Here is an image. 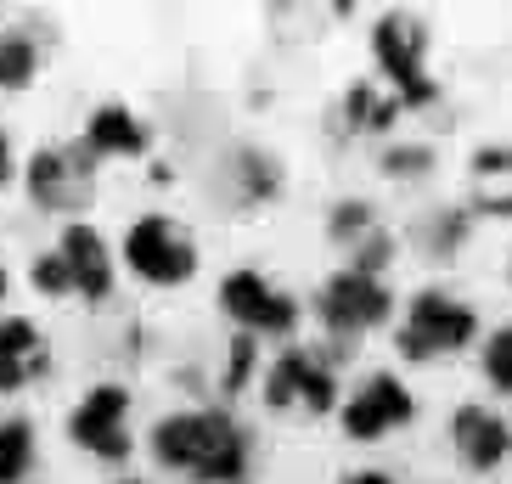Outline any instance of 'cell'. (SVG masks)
Here are the masks:
<instances>
[{"mask_svg":"<svg viewBox=\"0 0 512 484\" xmlns=\"http://www.w3.org/2000/svg\"><path fill=\"white\" fill-rule=\"evenodd\" d=\"M220 299H226V310L242 321V327H259V333H282V327H293V299H287V293H276L259 271L226 276Z\"/></svg>","mask_w":512,"mask_h":484,"instance_id":"5","label":"cell"},{"mask_svg":"<svg viewBox=\"0 0 512 484\" xmlns=\"http://www.w3.org/2000/svg\"><path fill=\"white\" fill-rule=\"evenodd\" d=\"M62 265H68V276H74L79 293H91V299H102L107 288H113V265H107V248L102 237H96L91 226H68V237H62Z\"/></svg>","mask_w":512,"mask_h":484,"instance_id":"10","label":"cell"},{"mask_svg":"<svg viewBox=\"0 0 512 484\" xmlns=\"http://www.w3.org/2000/svg\"><path fill=\"white\" fill-rule=\"evenodd\" d=\"M85 147L91 152H141L147 147V130H141L136 113H124V107H102L85 130Z\"/></svg>","mask_w":512,"mask_h":484,"instance_id":"14","label":"cell"},{"mask_svg":"<svg viewBox=\"0 0 512 484\" xmlns=\"http://www.w3.org/2000/svg\"><path fill=\"white\" fill-rule=\"evenodd\" d=\"M29 186H34V197L40 203H79L85 197V181H79V169L68 164V152H40L34 158V169H29Z\"/></svg>","mask_w":512,"mask_h":484,"instance_id":"13","label":"cell"},{"mask_svg":"<svg viewBox=\"0 0 512 484\" xmlns=\"http://www.w3.org/2000/svg\"><path fill=\"white\" fill-rule=\"evenodd\" d=\"M456 445H462V456L473 462V468H496L501 456L512 451V434H507V423H501L496 411L462 406L456 411Z\"/></svg>","mask_w":512,"mask_h":484,"instance_id":"11","label":"cell"},{"mask_svg":"<svg viewBox=\"0 0 512 484\" xmlns=\"http://www.w3.org/2000/svg\"><path fill=\"white\" fill-rule=\"evenodd\" d=\"M34 74V46L29 40H0V85H23Z\"/></svg>","mask_w":512,"mask_h":484,"instance_id":"16","label":"cell"},{"mask_svg":"<svg viewBox=\"0 0 512 484\" xmlns=\"http://www.w3.org/2000/svg\"><path fill=\"white\" fill-rule=\"evenodd\" d=\"M484 366H490V378H496L501 389H512V327L490 338V349H484Z\"/></svg>","mask_w":512,"mask_h":484,"instance_id":"18","label":"cell"},{"mask_svg":"<svg viewBox=\"0 0 512 484\" xmlns=\"http://www.w3.org/2000/svg\"><path fill=\"white\" fill-rule=\"evenodd\" d=\"M383 310H389V293H383V282L372 271H338L327 282V293H321V316L338 333H361V327L383 321Z\"/></svg>","mask_w":512,"mask_h":484,"instance_id":"4","label":"cell"},{"mask_svg":"<svg viewBox=\"0 0 512 484\" xmlns=\"http://www.w3.org/2000/svg\"><path fill=\"white\" fill-rule=\"evenodd\" d=\"M152 445H158V462L186 468V473H197V479L226 484L242 473V434L226 411H186V417H169V423H158Z\"/></svg>","mask_w":512,"mask_h":484,"instance_id":"1","label":"cell"},{"mask_svg":"<svg viewBox=\"0 0 512 484\" xmlns=\"http://www.w3.org/2000/svg\"><path fill=\"white\" fill-rule=\"evenodd\" d=\"M34 462V428L29 423H0V484H17Z\"/></svg>","mask_w":512,"mask_h":484,"instance_id":"15","label":"cell"},{"mask_svg":"<svg viewBox=\"0 0 512 484\" xmlns=\"http://www.w3.org/2000/svg\"><path fill=\"white\" fill-rule=\"evenodd\" d=\"M377 57L394 74V85L411 96V102H428V79H422V34L411 17H383L377 23Z\"/></svg>","mask_w":512,"mask_h":484,"instance_id":"8","label":"cell"},{"mask_svg":"<svg viewBox=\"0 0 512 484\" xmlns=\"http://www.w3.org/2000/svg\"><path fill=\"white\" fill-rule=\"evenodd\" d=\"M411 423V394L400 378H372L355 400L344 406V428L355 439H377V434H389V428Z\"/></svg>","mask_w":512,"mask_h":484,"instance_id":"7","label":"cell"},{"mask_svg":"<svg viewBox=\"0 0 512 484\" xmlns=\"http://www.w3.org/2000/svg\"><path fill=\"white\" fill-rule=\"evenodd\" d=\"M124 259L136 265V276L147 282H186L192 276V242L175 237L164 214H147L130 237H124Z\"/></svg>","mask_w":512,"mask_h":484,"instance_id":"2","label":"cell"},{"mask_svg":"<svg viewBox=\"0 0 512 484\" xmlns=\"http://www.w3.org/2000/svg\"><path fill=\"white\" fill-rule=\"evenodd\" d=\"M271 400L276 406H310V411H327L332 406V378L327 366L316 361V355H304V349H293V355H282L271 372Z\"/></svg>","mask_w":512,"mask_h":484,"instance_id":"9","label":"cell"},{"mask_svg":"<svg viewBox=\"0 0 512 484\" xmlns=\"http://www.w3.org/2000/svg\"><path fill=\"white\" fill-rule=\"evenodd\" d=\"M6 175H12V141L0 136V181H6Z\"/></svg>","mask_w":512,"mask_h":484,"instance_id":"19","label":"cell"},{"mask_svg":"<svg viewBox=\"0 0 512 484\" xmlns=\"http://www.w3.org/2000/svg\"><path fill=\"white\" fill-rule=\"evenodd\" d=\"M349 484H394V479H383V473H361V479H349Z\"/></svg>","mask_w":512,"mask_h":484,"instance_id":"20","label":"cell"},{"mask_svg":"<svg viewBox=\"0 0 512 484\" xmlns=\"http://www.w3.org/2000/svg\"><path fill=\"white\" fill-rule=\"evenodd\" d=\"M34 288H40V293H68V288H74V276H68V265H62V254L34 259Z\"/></svg>","mask_w":512,"mask_h":484,"instance_id":"17","label":"cell"},{"mask_svg":"<svg viewBox=\"0 0 512 484\" xmlns=\"http://www.w3.org/2000/svg\"><path fill=\"white\" fill-rule=\"evenodd\" d=\"M0 299H6V271H0Z\"/></svg>","mask_w":512,"mask_h":484,"instance_id":"21","label":"cell"},{"mask_svg":"<svg viewBox=\"0 0 512 484\" xmlns=\"http://www.w3.org/2000/svg\"><path fill=\"white\" fill-rule=\"evenodd\" d=\"M124 389H91L85 400H79V411H74V439L85 445V451H96V456H124L130 451V434H124Z\"/></svg>","mask_w":512,"mask_h":484,"instance_id":"6","label":"cell"},{"mask_svg":"<svg viewBox=\"0 0 512 484\" xmlns=\"http://www.w3.org/2000/svg\"><path fill=\"white\" fill-rule=\"evenodd\" d=\"M467 338H473V310L456 299H439V293H422L411 304L400 344H406V355H445V349H462Z\"/></svg>","mask_w":512,"mask_h":484,"instance_id":"3","label":"cell"},{"mask_svg":"<svg viewBox=\"0 0 512 484\" xmlns=\"http://www.w3.org/2000/svg\"><path fill=\"white\" fill-rule=\"evenodd\" d=\"M29 372H40V338L29 321H6L0 327V389L29 383Z\"/></svg>","mask_w":512,"mask_h":484,"instance_id":"12","label":"cell"}]
</instances>
